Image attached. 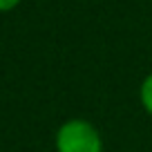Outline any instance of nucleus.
Masks as SVG:
<instances>
[{
  "label": "nucleus",
  "instance_id": "f257e3e1",
  "mask_svg": "<svg viewBox=\"0 0 152 152\" xmlns=\"http://www.w3.org/2000/svg\"><path fill=\"white\" fill-rule=\"evenodd\" d=\"M56 152H103V139L90 121L69 119L56 132Z\"/></svg>",
  "mask_w": 152,
  "mask_h": 152
},
{
  "label": "nucleus",
  "instance_id": "7ed1b4c3",
  "mask_svg": "<svg viewBox=\"0 0 152 152\" xmlns=\"http://www.w3.org/2000/svg\"><path fill=\"white\" fill-rule=\"evenodd\" d=\"M20 5V0H0V14H7V11H14Z\"/></svg>",
  "mask_w": 152,
  "mask_h": 152
},
{
  "label": "nucleus",
  "instance_id": "f03ea898",
  "mask_svg": "<svg viewBox=\"0 0 152 152\" xmlns=\"http://www.w3.org/2000/svg\"><path fill=\"white\" fill-rule=\"evenodd\" d=\"M139 99H141V105L148 114L152 116V72L143 78L141 90H139Z\"/></svg>",
  "mask_w": 152,
  "mask_h": 152
}]
</instances>
